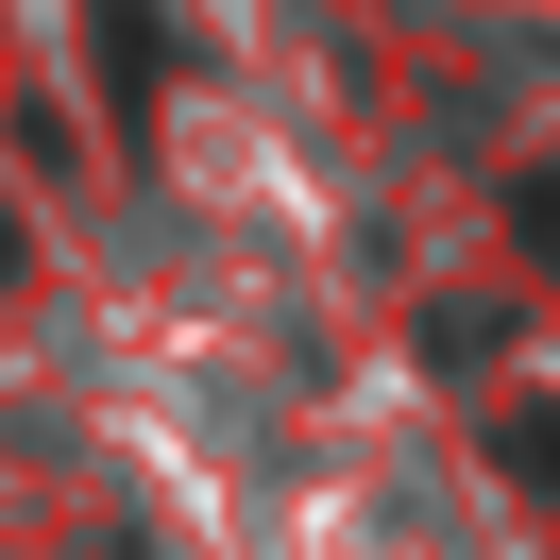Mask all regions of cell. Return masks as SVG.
I'll list each match as a JSON object with an SVG mask.
<instances>
[{
  "label": "cell",
  "instance_id": "obj_3",
  "mask_svg": "<svg viewBox=\"0 0 560 560\" xmlns=\"http://www.w3.org/2000/svg\"><path fill=\"white\" fill-rule=\"evenodd\" d=\"M526 255H560V171H526Z\"/></svg>",
  "mask_w": 560,
  "mask_h": 560
},
{
  "label": "cell",
  "instance_id": "obj_2",
  "mask_svg": "<svg viewBox=\"0 0 560 560\" xmlns=\"http://www.w3.org/2000/svg\"><path fill=\"white\" fill-rule=\"evenodd\" d=\"M510 458H526V476L560 492V408H510Z\"/></svg>",
  "mask_w": 560,
  "mask_h": 560
},
{
  "label": "cell",
  "instance_id": "obj_1",
  "mask_svg": "<svg viewBox=\"0 0 560 560\" xmlns=\"http://www.w3.org/2000/svg\"><path fill=\"white\" fill-rule=\"evenodd\" d=\"M85 35L119 51V103H153V18H137V0H85Z\"/></svg>",
  "mask_w": 560,
  "mask_h": 560
}]
</instances>
